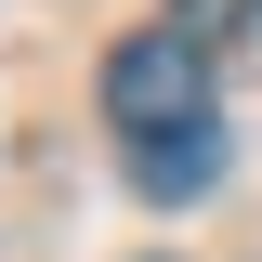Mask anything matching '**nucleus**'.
I'll return each mask as SVG.
<instances>
[{
	"mask_svg": "<svg viewBox=\"0 0 262 262\" xmlns=\"http://www.w3.org/2000/svg\"><path fill=\"white\" fill-rule=\"evenodd\" d=\"M170 27L210 53V39H249V27H262V0H170Z\"/></svg>",
	"mask_w": 262,
	"mask_h": 262,
	"instance_id": "obj_3",
	"label": "nucleus"
},
{
	"mask_svg": "<svg viewBox=\"0 0 262 262\" xmlns=\"http://www.w3.org/2000/svg\"><path fill=\"white\" fill-rule=\"evenodd\" d=\"M105 118L131 131V144H158V131H196L210 118V53H196L184 27H144L105 53Z\"/></svg>",
	"mask_w": 262,
	"mask_h": 262,
	"instance_id": "obj_1",
	"label": "nucleus"
},
{
	"mask_svg": "<svg viewBox=\"0 0 262 262\" xmlns=\"http://www.w3.org/2000/svg\"><path fill=\"white\" fill-rule=\"evenodd\" d=\"M210 184H223V118H196V131H158V144H131V196H144V210H196Z\"/></svg>",
	"mask_w": 262,
	"mask_h": 262,
	"instance_id": "obj_2",
	"label": "nucleus"
}]
</instances>
